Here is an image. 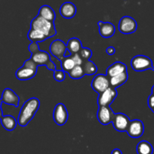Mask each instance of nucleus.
<instances>
[{
  "label": "nucleus",
  "mask_w": 154,
  "mask_h": 154,
  "mask_svg": "<svg viewBox=\"0 0 154 154\" xmlns=\"http://www.w3.org/2000/svg\"><path fill=\"white\" fill-rule=\"evenodd\" d=\"M40 107V101L37 98H30L24 102L20 111L17 118V123L22 127H25L35 115Z\"/></svg>",
  "instance_id": "1"
},
{
  "label": "nucleus",
  "mask_w": 154,
  "mask_h": 154,
  "mask_svg": "<svg viewBox=\"0 0 154 154\" xmlns=\"http://www.w3.org/2000/svg\"><path fill=\"white\" fill-rule=\"evenodd\" d=\"M29 51L32 53L31 60H33L38 66H45L48 69L52 71L57 70V66L54 62L51 61L50 55L44 51H40L38 43L32 42L29 46Z\"/></svg>",
  "instance_id": "2"
},
{
  "label": "nucleus",
  "mask_w": 154,
  "mask_h": 154,
  "mask_svg": "<svg viewBox=\"0 0 154 154\" xmlns=\"http://www.w3.org/2000/svg\"><path fill=\"white\" fill-rule=\"evenodd\" d=\"M30 26H31V29L41 31L44 34L46 35L48 38L54 37L57 34V30H56L54 22H51L48 20L44 19L39 15L35 17L31 21Z\"/></svg>",
  "instance_id": "3"
},
{
  "label": "nucleus",
  "mask_w": 154,
  "mask_h": 154,
  "mask_svg": "<svg viewBox=\"0 0 154 154\" xmlns=\"http://www.w3.org/2000/svg\"><path fill=\"white\" fill-rule=\"evenodd\" d=\"M131 66L135 72H144L147 70L154 71L153 62L144 55H137L131 60Z\"/></svg>",
  "instance_id": "4"
},
{
  "label": "nucleus",
  "mask_w": 154,
  "mask_h": 154,
  "mask_svg": "<svg viewBox=\"0 0 154 154\" xmlns=\"http://www.w3.org/2000/svg\"><path fill=\"white\" fill-rule=\"evenodd\" d=\"M91 87L94 91L100 94L106 90L108 87H111L110 78L107 75L99 74L93 78L91 83Z\"/></svg>",
  "instance_id": "5"
},
{
  "label": "nucleus",
  "mask_w": 154,
  "mask_h": 154,
  "mask_svg": "<svg viewBox=\"0 0 154 154\" xmlns=\"http://www.w3.org/2000/svg\"><path fill=\"white\" fill-rule=\"evenodd\" d=\"M137 22L129 16H124L120 20L118 29L123 34H132L137 29Z\"/></svg>",
  "instance_id": "6"
},
{
  "label": "nucleus",
  "mask_w": 154,
  "mask_h": 154,
  "mask_svg": "<svg viewBox=\"0 0 154 154\" xmlns=\"http://www.w3.org/2000/svg\"><path fill=\"white\" fill-rule=\"evenodd\" d=\"M53 118L58 126L66 124L69 118V113L64 104L58 103L56 105L53 113Z\"/></svg>",
  "instance_id": "7"
},
{
  "label": "nucleus",
  "mask_w": 154,
  "mask_h": 154,
  "mask_svg": "<svg viewBox=\"0 0 154 154\" xmlns=\"http://www.w3.org/2000/svg\"><path fill=\"white\" fill-rule=\"evenodd\" d=\"M117 96V91L116 88L108 87L103 93H100L98 97V105L99 106H110L114 101Z\"/></svg>",
  "instance_id": "8"
},
{
  "label": "nucleus",
  "mask_w": 154,
  "mask_h": 154,
  "mask_svg": "<svg viewBox=\"0 0 154 154\" xmlns=\"http://www.w3.org/2000/svg\"><path fill=\"white\" fill-rule=\"evenodd\" d=\"M130 119L126 114L123 113L115 114L112 120V124L115 130L117 132H126L127 128L130 123Z\"/></svg>",
  "instance_id": "9"
},
{
  "label": "nucleus",
  "mask_w": 154,
  "mask_h": 154,
  "mask_svg": "<svg viewBox=\"0 0 154 154\" xmlns=\"http://www.w3.org/2000/svg\"><path fill=\"white\" fill-rule=\"evenodd\" d=\"M67 51V45L60 39L54 41L50 45L51 54L60 61L65 57V54Z\"/></svg>",
  "instance_id": "10"
},
{
  "label": "nucleus",
  "mask_w": 154,
  "mask_h": 154,
  "mask_svg": "<svg viewBox=\"0 0 154 154\" xmlns=\"http://www.w3.org/2000/svg\"><path fill=\"white\" fill-rule=\"evenodd\" d=\"M128 135L132 138H138L141 137L144 132V123L140 120H131L127 128Z\"/></svg>",
  "instance_id": "11"
},
{
  "label": "nucleus",
  "mask_w": 154,
  "mask_h": 154,
  "mask_svg": "<svg viewBox=\"0 0 154 154\" xmlns=\"http://www.w3.org/2000/svg\"><path fill=\"white\" fill-rule=\"evenodd\" d=\"M115 113L109 106H99L97 112V118L102 125L106 126L112 123Z\"/></svg>",
  "instance_id": "12"
},
{
  "label": "nucleus",
  "mask_w": 154,
  "mask_h": 154,
  "mask_svg": "<svg viewBox=\"0 0 154 154\" xmlns=\"http://www.w3.org/2000/svg\"><path fill=\"white\" fill-rule=\"evenodd\" d=\"M3 103L6 105H13L17 108L19 106L20 98L14 91L10 88H5L2 92L1 97Z\"/></svg>",
  "instance_id": "13"
},
{
  "label": "nucleus",
  "mask_w": 154,
  "mask_h": 154,
  "mask_svg": "<svg viewBox=\"0 0 154 154\" xmlns=\"http://www.w3.org/2000/svg\"><path fill=\"white\" fill-rule=\"evenodd\" d=\"M99 28V34L102 37L105 38H108L112 37L114 35L116 31V28L110 22H102V21H99L98 23Z\"/></svg>",
  "instance_id": "14"
},
{
  "label": "nucleus",
  "mask_w": 154,
  "mask_h": 154,
  "mask_svg": "<svg viewBox=\"0 0 154 154\" xmlns=\"http://www.w3.org/2000/svg\"><path fill=\"white\" fill-rule=\"evenodd\" d=\"M36 73H37V70H35V69H30V68L26 67V66H23L22 67L19 68L16 71L15 76L18 80L26 81V80H29L34 78L35 76Z\"/></svg>",
  "instance_id": "15"
},
{
  "label": "nucleus",
  "mask_w": 154,
  "mask_h": 154,
  "mask_svg": "<svg viewBox=\"0 0 154 154\" xmlns=\"http://www.w3.org/2000/svg\"><path fill=\"white\" fill-rule=\"evenodd\" d=\"M77 12L76 6L70 2L63 3L60 8V13L63 18L72 19L75 16Z\"/></svg>",
  "instance_id": "16"
},
{
  "label": "nucleus",
  "mask_w": 154,
  "mask_h": 154,
  "mask_svg": "<svg viewBox=\"0 0 154 154\" xmlns=\"http://www.w3.org/2000/svg\"><path fill=\"white\" fill-rule=\"evenodd\" d=\"M107 74L109 78L127 72V66L121 62H115L107 69Z\"/></svg>",
  "instance_id": "17"
},
{
  "label": "nucleus",
  "mask_w": 154,
  "mask_h": 154,
  "mask_svg": "<svg viewBox=\"0 0 154 154\" xmlns=\"http://www.w3.org/2000/svg\"><path fill=\"white\" fill-rule=\"evenodd\" d=\"M42 18L54 22L56 19V13L54 9L49 5H43L39 8L38 14Z\"/></svg>",
  "instance_id": "18"
},
{
  "label": "nucleus",
  "mask_w": 154,
  "mask_h": 154,
  "mask_svg": "<svg viewBox=\"0 0 154 154\" xmlns=\"http://www.w3.org/2000/svg\"><path fill=\"white\" fill-rule=\"evenodd\" d=\"M0 121H1L2 126H3V128L9 132L13 131L16 128L17 124L18 123L14 117L11 115H3V117L0 119Z\"/></svg>",
  "instance_id": "19"
},
{
  "label": "nucleus",
  "mask_w": 154,
  "mask_h": 154,
  "mask_svg": "<svg viewBox=\"0 0 154 154\" xmlns=\"http://www.w3.org/2000/svg\"><path fill=\"white\" fill-rule=\"evenodd\" d=\"M128 73L127 72H125L123 73L117 75L116 76L111 77L110 78V84H111V87L114 88H117V87H120L123 84L127 81L128 80Z\"/></svg>",
  "instance_id": "20"
},
{
  "label": "nucleus",
  "mask_w": 154,
  "mask_h": 154,
  "mask_svg": "<svg viewBox=\"0 0 154 154\" xmlns=\"http://www.w3.org/2000/svg\"><path fill=\"white\" fill-rule=\"evenodd\" d=\"M27 37L32 42H36V43L42 42L46 40L47 38H49L43 32H42L39 30L34 29H30L28 32V35H27Z\"/></svg>",
  "instance_id": "21"
},
{
  "label": "nucleus",
  "mask_w": 154,
  "mask_h": 154,
  "mask_svg": "<svg viewBox=\"0 0 154 154\" xmlns=\"http://www.w3.org/2000/svg\"><path fill=\"white\" fill-rule=\"evenodd\" d=\"M66 45H67L68 51L71 53V54L79 53L81 48H83L81 42L78 38H70L68 41V43Z\"/></svg>",
  "instance_id": "22"
},
{
  "label": "nucleus",
  "mask_w": 154,
  "mask_h": 154,
  "mask_svg": "<svg viewBox=\"0 0 154 154\" xmlns=\"http://www.w3.org/2000/svg\"><path fill=\"white\" fill-rule=\"evenodd\" d=\"M138 154H153V148L152 144L147 141H141L136 147Z\"/></svg>",
  "instance_id": "23"
},
{
  "label": "nucleus",
  "mask_w": 154,
  "mask_h": 154,
  "mask_svg": "<svg viewBox=\"0 0 154 154\" xmlns=\"http://www.w3.org/2000/svg\"><path fill=\"white\" fill-rule=\"evenodd\" d=\"M60 63H61V69L67 73H69L76 66L75 61L72 59V55L69 57H64L60 60Z\"/></svg>",
  "instance_id": "24"
},
{
  "label": "nucleus",
  "mask_w": 154,
  "mask_h": 154,
  "mask_svg": "<svg viewBox=\"0 0 154 154\" xmlns=\"http://www.w3.org/2000/svg\"><path fill=\"white\" fill-rule=\"evenodd\" d=\"M82 67L83 69H84V73L87 75H94L98 71L97 66L95 65V63L93 62L90 61V60L84 61V63L82 64Z\"/></svg>",
  "instance_id": "25"
},
{
  "label": "nucleus",
  "mask_w": 154,
  "mask_h": 154,
  "mask_svg": "<svg viewBox=\"0 0 154 154\" xmlns=\"http://www.w3.org/2000/svg\"><path fill=\"white\" fill-rule=\"evenodd\" d=\"M69 75L71 78L72 79H81L85 75L82 66H75L70 72H69Z\"/></svg>",
  "instance_id": "26"
},
{
  "label": "nucleus",
  "mask_w": 154,
  "mask_h": 154,
  "mask_svg": "<svg viewBox=\"0 0 154 154\" xmlns=\"http://www.w3.org/2000/svg\"><path fill=\"white\" fill-rule=\"evenodd\" d=\"M79 54L81 57V58L84 60V61H85V60H89L91 58L92 55H93V52H92V51L90 48H82L81 51H80Z\"/></svg>",
  "instance_id": "27"
},
{
  "label": "nucleus",
  "mask_w": 154,
  "mask_h": 154,
  "mask_svg": "<svg viewBox=\"0 0 154 154\" xmlns=\"http://www.w3.org/2000/svg\"><path fill=\"white\" fill-rule=\"evenodd\" d=\"M65 72L62 69H60V70H55L54 71V78L58 82H62L65 80Z\"/></svg>",
  "instance_id": "28"
},
{
  "label": "nucleus",
  "mask_w": 154,
  "mask_h": 154,
  "mask_svg": "<svg viewBox=\"0 0 154 154\" xmlns=\"http://www.w3.org/2000/svg\"><path fill=\"white\" fill-rule=\"evenodd\" d=\"M72 55V59L75 61L76 66H82L83 63H84V60L81 58V57L80 56L79 53H76V54H71Z\"/></svg>",
  "instance_id": "29"
},
{
  "label": "nucleus",
  "mask_w": 154,
  "mask_h": 154,
  "mask_svg": "<svg viewBox=\"0 0 154 154\" xmlns=\"http://www.w3.org/2000/svg\"><path fill=\"white\" fill-rule=\"evenodd\" d=\"M23 66H26V67H28V68H30V69H35V70H37L38 67V65L36 64L34 61H33V60H32L31 59L26 60L23 63Z\"/></svg>",
  "instance_id": "30"
},
{
  "label": "nucleus",
  "mask_w": 154,
  "mask_h": 154,
  "mask_svg": "<svg viewBox=\"0 0 154 154\" xmlns=\"http://www.w3.org/2000/svg\"><path fill=\"white\" fill-rule=\"evenodd\" d=\"M147 105L152 111L154 113V94L152 93L147 99Z\"/></svg>",
  "instance_id": "31"
},
{
  "label": "nucleus",
  "mask_w": 154,
  "mask_h": 154,
  "mask_svg": "<svg viewBox=\"0 0 154 154\" xmlns=\"http://www.w3.org/2000/svg\"><path fill=\"white\" fill-rule=\"evenodd\" d=\"M115 48H113V47H109L106 49V53L108 55H114L115 54Z\"/></svg>",
  "instance_id": "32"
},
{
  "label": "nucleus",
  "mask_w": 154,
  "mask_h": 154,
  "mask_svg": "<svg viewBox=\"0 0 154 154\" xmlns=\"http://www.w3.org/2000/svg\"><path fill=\"white\" fill-rule=\"evenodd\" d=\"M111 154H123V153H122V151L120 150V149L116 148V149H114V150H112Z\"/></svg>",
  "instance_id": "33"
},
{
  "label": "nucleus",
  "mask_w": 154,
  "mask_h": 154,
  "mask_svg": "<svg viewBox=\"0 0 154 154\" xmlns=\"http://www.w3.org/2000/svg\"><path fill=\"white\" fill-rule=\"evenodd\" d=\"M3 117V111L2 108V106H0V119Z\"/></svg>",
  "instance_id": "34"
},
{
  "label": "nucleus",
  "mask_w": 154,
  "mask_h": 154,
  "mask_svg": "<svg viewBox=\"0 0 154 154\" xmlns=\"http://www.w3.org/2000/svg\"><path fill=\"white\" fill-rule=\"evenodd\" d=\"M152 93L154 94V85L153 86V87H152Z\"/></svg>",
  "instance_id": "35"
},
{
  "label": "nucleus",
  "mask_w": 154,
  "mask_h": 154,
  "mask_svg": "<svg viewBox=\"0 0 154 154\" xmlns=\"http://www.w3.org/2000/svg\"><path fill=\"white\" fill-rule=\"evenodd\" d=\"M2 103H3L2 100V99L0 98V106H2Z\"/></svg>",
  "instance_id": "36"
}]
</instances>
